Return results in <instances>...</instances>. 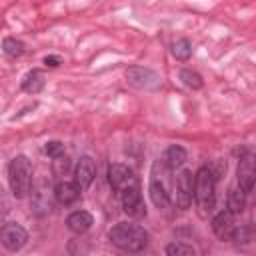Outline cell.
Here are the masks:
<instances>
[{"instance_id":"3957f363","label":"cell","mask_w":256,"mask_h":256,"mask_svg":"<svg viewBox=\"0 0 256 256\" xmlns=\"http://www.w3.org/2000/svg\"><path fill=\"white\" fill-rule=\"evenodd\" d=\"M8 184L14 198L22 200L28 196L32 186V164L24 154H18L8 164Z\"/></svg>"},{"instance_id":"7402d4cb","label":"cell","mask_w":256,"mask_h":256,"mask_svg":"<svg viewBox=\"0 0 256 256\" xmlns=\"http://www.w3.org/2000/svg\"><path fill=\"white\" fill-rule=\"evenodd\" d=\"M68 168H70V160H68L64 154H62V156L52 158V172H54L56 176H64Z\"/></svg>"},{"instance_id":"ba28073f","label":"cell","mask_w":256,"mask_h":256,"mask_svg":"<svg viewBox=\"0 0 256 256\" xmlns=\"http://www.w3.org/2000/svg\"><path fill=\"white\" fill-rule=\"evenodd\" d=\"M192 182L194 176L190 170H180L174 180V204L180 210H188L192 204Z\"/></svg>"},{"instance_id":"cb8c5ba5","label":"cell","mask_w":256,"mask_h":256,"mask_svg":"<svg viewBox=\"0 0 256 256\" xmlns=\"http://www.w3.org/2000/svg\"><path fill=\"white\" fill-rule=\"evenodd\" d=\"M8 210H10V202H8V196H6V192H4V188L0 184V218L6 216Z\"/></svg>"},{"instance_id":"7a4b0ae2","label":"cell","mask_w":256,"mask_h":256,"mask_svg":"<svg viewBox=\"0 0 256 256\" xmlns=\"http://www.w3.org/2000/svg\"><path fill=\"white\" fill-rule=\"evenodd\" d=\"M192 198L196 202V208L200 210V216H206L214 210V206H216V176L208 166H202L194 174Z\"/></svg>"},{"instance_id":"9c48e42d","label":"cell","mask_w":256,"mask_h":256,"mask_svg":"<svg viewBox=\"0 0 256 256\" xmlns=\"http://www.w3.org/2000/svg\"><path fill=\"white\" fill-rule=\"evenodd\" d=\"M108 182H110L112 190L118 194L122 188L130 186V184H136L138 178H136L134 170L128 168L126 164H110L108 166Z\"/></svg>"},{"instance_id":"e0dca14e","label":"cell","mask_w":256,"mask_h":256,"mask_svg":"<svg viewBox=\"0 0 256 256\" xmlns=\"http://www.w3.org/2000/svg\"><path fill=\"white\" fill-rule=\"evenodd\" d=\"M244 208H246V192H242L240 188H232L228 192V208L226 210H230L236 216V214H242Z\"/></svg>"},{"instance_id":"ac0fdd59","label":"cell","mask_w":256,"mask_h":256,"mask_svg":"<svg viewBox=\"0 0 256 256\" xmlns=\"http://www.w3.org/2000/svg\"><path fill=\"white\" fill-rule=\"evenodd\" d=\"M180 80H182V84H184L186 88H190V90H200V88L204 86L202 76H200L196 70H190V68L180 70Z\"/></svg>"},{"instance_id":"603a6c76","label":"cell","mask_w":256,"mask_h":256,"mask_svg":"<svg viewBox=\"0 0 256 256\" xmlns=\"http://www.w3.org/2000/svg\"><path fill=\"white\" fill-rule=\"evenodd\" d=\"M44 154H48L50 158H56V156H62L64 154V144L60 140H50L44 144Z\"/></svg>"},{"instance_id":"d6986e66","label":"cell","mask_w":256,"mask_h":256,"mask_svg":"<svg viewBox=\"0 0 256 256\" xmlns=\"http://www.w3.org/2000/svg\"><path fill=\"white\" fill-rule=\"evenodd\" d=\"M24 50H26L24 42H20V40H16V38H4V40H2V52H4L6 56H10V58L22 56Z\"/></svg>"},{"instance_id":"7c38bea8","label":"cell","mask_w":256,"mask_h":256,"mask_svg":"<svg viewBox=\"0 0 256 256\" xmlns=\"http://www.w3.org/2000/svg\"><path fill=\"white\" fill-rule=\"evenodd\" d=\"M212 230L220 240H232L236 224H234V214L230 210H220L212 218Z\"/></svg>"},{"instance_id":"30bf717a","label":"cell","mask_w":256,"mask_h":256,"mask_svg":"<svg viewBox=\"0 0 256 256\" xmlns=\"http://www.w3.org/2000/svg\"><path fill=\"white\" fill-rule=\"evenodd\" d=\"M236 174H238V188H240L242 192H246V194L252 192L254 180H256V168H254V156H252L250 152H246V154L240 158Z\"/></svg>"},{"instance_id":"6da1fadb","label":"cell","mask_w":256,"mask_h":256,"mask_svg":"<svg viewBox=\"0 0 256 256\" xmlns=\"http://www.w3.org/2000/svg\"><path fill=\"white\" fill-rule=\"evenodd\" d=\"M110 242L124 252H142L148 246V232L134 222H118L108 232Z\"/></svg>"},{"instance_id":"5bb4252c","label":"cell","mask_w":256,"mask_h":256,"mask_svg":"<svg viewBox=\"0 0 256 256\" xmlns=\"http://www.w3.org/2000/svg\"><path fill=\"white\" fill-rule=\"evenodd\" d=\"M92 224H94V218H92V214L86 212V210H76V212H72V214L66 218V226H68V230L74 232V234H84V232H88Z\"/></svg>"},{"instance_id":"277c9868","label":"cell","mask_w":256,"mask_h":256,"mask_svg":"<svg viewBox=\"0 0 256 256\" xmlns=\"http://www.w3.org/2000/svg\"><path fill=\"white\" fill-rule=\"evenodd\" d=\"M120 196V204H122V210L134 218V220H140L146 216V204L142 200V192H140V182L136 184H130L126 188H122L118 192Z\"/></svg>"},{"instance_id":"52a82bcc","label":"cell","mask_w":256,"mask_h":256,"mask_svg":"<svg viewBox=\"0 0 256 256\" xmlns=\"http://www.w3.org/2000/svg\"><path fill=\"white\" fill-rule=\"evenodd\" d=\"M126 80L138 90H156L160 86V76L144 66H132L126 70Z\"/></svg>"},{"instance_id":"ffe728a7","label":"cell","mask_w":256,"mask_h":256,"mask_svg":"<svg viewBox=\"0 0 256 256\" xmlns=\"http://www.w3.org/2000/svg\"><path fill=\"white\" fill-rule=\"evenodd\" d=\"M172 56L180 62H186L190 56H192V44L186 40V38H180L172 44Z\"/></svg>"},{"instance_id":"d4e9b609","label":"cell","mask_w":256,"mask_h":256,"mask_svg":"<svg viewBox=\"0 0 256 256\" xmlns=\"http://www.w3.org/2000/svg\"><path fill=\"white\" fill-rule=\"evenodd\" d=\"M60 62H62V60H60V56H46V58H44V64H46V66H50V68L60 66Z\"/></svg>"},{"instance_id":"8992f818","label":"cell","mask_w":256,"mask_h":256,"mask_svg":"<svg viewBox=\"0 0 256 256\" xmlns=\"http://www.w3.org/2000/svg\"><path fill=\"white\" fill-rule=\"evenodd\" d=\"M28 242V232L18 224V222H4L0 226V244L8 252H18L26 246Z\"/></svg>"},{"instance_id":"5b68a950","label":"cell","mask_w":256,"mask_h":256,"mask_svg":"<svg viewBox=\"0 0 256 256\" xmlns=\"http://www.w3.org/2000/svg\"><path fill=\"white\" fill-rule=\"evenodd\" d=\"M158 166H160V174L164 172L166 164L162 162V158H158ZM158 170L152 166V174H150V184H148V194H150V200L152 204L158 208V210H166L170 208L172 200H170V192L166 190V184H164V178H160Z\"/></svg>"},{"instance_id":"44dd1931","label":"cell","mask_w":256,"mask_h":256,"mask_svg":"<svg viewBox=\"0 0 256 256\" xmlns=\"http://www.w3.org/2000/svg\"><path fill=\"white\" fill-rule=\"evenodd\" d=\"M166 254H170V256H194L196 250H194L192 246H188V244L172 242V244L166 246Z\"/></svg>"},{"instance_id":"8fae6325","label":"cell","mask_w":256,"mask_h":256,"mask_svg":"<svg viewBox=\"0 0 256 256\" xmlns=\"http://www.w3.org/2000/svg\"><path fill=\"white\" fill-rule=\"evenodd\" d=\"M96 176V164L90 156H82L74 166V182L80 190H86Z\"/></svg>"},{"instance_id":"2e32d148","label":"cell","mask_w":256,"mask_h":256,"mask_svg":"<svg viewBox=\"0 0 256 256\" xmlns=\"http://www.w3.org/2000/svg\"><path fill=\"white\" fill-rule=\"evenodd\" d=\"M46 84V78L40 70H30L24 78H22V90L28 94H38Z\"/></svg>"},{"instance_id":"4fadbf2b","label":"cell","mask_w":256,"mask_h":256,"mask_svg":"<svg viewBox=\"0 0 256 256\" xmlns=\"http://www.w3.org/2000/svg\"><path fill=\"white\" fill-rule=\"evenodd\" d=\"M80 188L74 180H58L56 186H54V198L58 204H64V206H70L74 202H78L80 198Z\"/></svg>"},{"instance_id":"9a60e30c","label":"cell","mask_w":256,"mask_h":256,"mask_svg":"<svg viewBox=\"0 0 256 256\" xmlns=\"http://www.w3.org/2000/svg\"><path fill=\"white\" fill-rule=\"evenodd\" d=\"M186 158H188V152H186L182 146L172 144V146L166 148V152H164V156H162V162L166 164L168 170H178V168L184 166Z\"/></svg>"}]
</instances>
